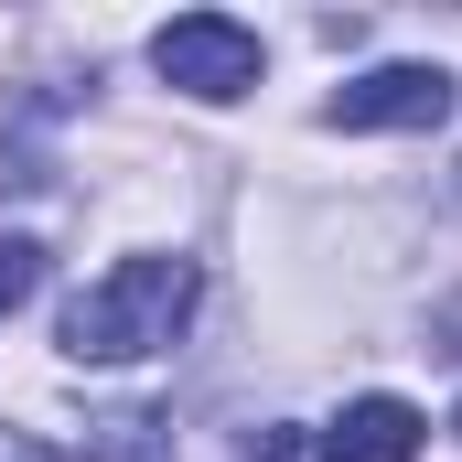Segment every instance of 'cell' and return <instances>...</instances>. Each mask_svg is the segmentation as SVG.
I'll use <instances>...</instances> for the list:
<instances>
[{
	"label": "cell",
	"mask_w": 462,
	"mask_h": 462,
	"mask_svg": "<svg viewBox=\"0 0 462 462\" xmlns=\"http://www.w3.org/2000/svg\"><path fill=\"white\" fill-rule=\"evenodd\" d=\"M236 462H334L323 452V430H301V420H269V430H247V452Z\"/></svg>",
	"instance_id": "cell-5"
},
{
	"label": "cell",
	"mask_w": 462,
	"mask_h": 462,
	"mask_svg": "<svg viewBox=\"0 0 462 462\" xmlns=\"http://www.w3.org/2000/svg\"><path fill=\"white\" fill-rule=\"evenodd\" d=\"M334 129H441L452 118V76L441 65H365L323 97Z\"/></svg>",
	"instance_id": "cell-3"
},
{
	"label": "cell",
	"mask_w": 462,
	"mask_h": 462,
	"mask_svg": "<svg viewBox=\"0 0 462 462\" xmlns=\"http://www.w3.org/2000/svg\"><path fill=\"white\" fill-rule=\"evenodd\" d=\"M194 312V258H118L108 280H87L65 301V355L76 365H129V355H162Z\"/></svg>",
	"instance_id": "cell-1"
},
{
	"label": "cell",
	"mask_w": 462,
	"mask_h": 462,
	"mask_svg": "<svg viewBox=\"0 0 462 462\" xmlns=\"http://www.w3.org/2000/svg\"><path fill=\"white\" fill-rule=\"evenodd\" d=\"M32 291H43V247L32 236H0V312H22Z\"/></svg>",
	"instance_id": "cell-6"
},
{
	"label": "cell",
	"mask_w": 462,
	"mask_h": 462,
	"mask_svg": "<svg viewBox=\"0 0 462 462\" xmlns=\"http://www.w3.org/2000/svg\"><path fill=\"white\" fill-rule=\"evenodd\" d=\"M97 462H162V420H97Z\"/></svg>",
	"instance_id": "cell-7"
},
{
	"label": "cell",
	"mask_w": 462,
	"mask_h": 462,
	"mask_svg": "<svg viewBox=\"0 0 462 462\" xmlns=\"http://www.w3.org/2000/svg\"><path fill=\"white\" fill-rule=\"evenodd\" d=\"M151 65H162V87H183V97H205V108H226L258 87V32L226 22V11H183V22H162L151 32Z\"/></svg>",
	"instance_id": "cell-2"
},
{
	"label": "cell",
	"mask_w": 462,
	"mask_h": 462,
	"mask_svg": "<svg viewBox=\"0 0 462 462\" xmlns=\"http://www.w3.org/2000/svg\"><path fill=\"white\" fill-rule=\"evenodd\" d=\"M420 441H430V420H420L409 398H345V420L323 430L334 462H409Z\"/></svg>",
	"instance_id": "cell-4"
}]
</instances>
